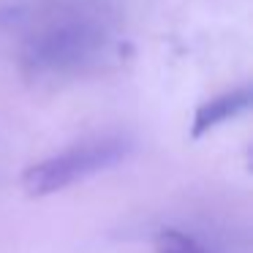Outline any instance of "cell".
<instances>
[{"label":"cell","instance_id":"1","mask_svg":"<svg viewBox=\"0 0 253 253\" xmlns=\"http://www.w3.org/2000/svg\"><path fill=\"white\" fill-rule=\"evenodd\" d=\"M131 147L133 144L123 136H104L74 144V147L60 150V153L28 166L22 174V188L28 196H49V193L66 191L74 182H82L126 161Z\"/></svg>","mask_w":253,"mask_h":253},{"label":"cell","instance_id":"2","mask_svg":"<svg viewBox=\"0 0 253 253\" xmlns=\"http://www.w3.org/2000/svg\"><path fill=\"white\" fill-rule=\"evenodd\" d=\"M101 36L87 22H60L28 41L22 63L33 74H66L95 55Z\"/></svg>","mask_w":253,"mask_h":253},{"label":"cell","instance_id":"3","mask_svg":"<svg viewBox=\"0 0 253 253\" xmlns=\"http://www.w3.org/2000/svg\"><path fill=\"white\" fill-rule=\"evenodd\" d=\"M251 104H253L251 87H234V90H229V93L215 95V98L204 101V104L196 109L191 133L196 139L204 136V133H210L212 128H218L220 123H226V120H231V117L242 115Z\"/></svg>","mask_w":253,"mask_h":253},{"label":"cell","instance_id":"4","mask_svg":"<svg viewBox=\"0 0 253 253\" xmlns=\"http://www.w3.org/2000/svg\"><path fill=\"white\" fill-rule=\"evenodd\" d=\"M155 253H207V248L180 229H161L155 234Z\"/></svg>","mask_w":253,"mask_h":253}]
</instances>
